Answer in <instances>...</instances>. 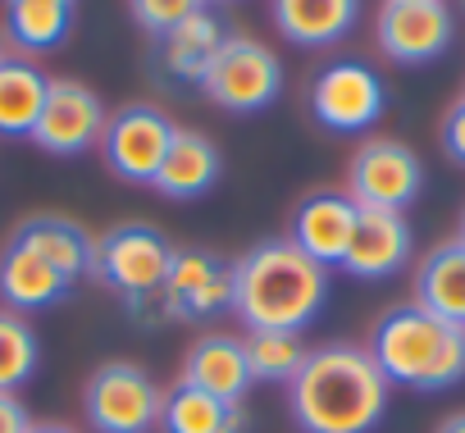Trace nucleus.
Returning <instances> with one entry per match:
<instances>
[{
  "label": "nucleus",
  "instance_id": "a211bd4d",
  "mask_svg": "<svg viewBox=\"0 0 465 433\" xmlns=\"http://www.w3.org/2000/svg\"><path fill=\"white\" fill-rule=\"evenodd\" d=\"M10 242L37 251V256H42L46 265H55L69 283L87 279L92 265H96V238H92L83 224L64 220V214H33V220H24V224L10 233Z\"/></svg>",
  "mask_w": 465,
  "mask_h": 433
},
{
  "label": "nucleus",
  "instance_id": "dca6fc26",
  "mask_svg": "<svg viewBox=\"0 0 465 433\" xmlns=\"http://www.w3.org/2000/svg\"><path fill=\"white\" fill-rule=\"evenodd\" d=\"M183 383L223 397V401H242L252 392V365H247V342L238 333H201L187 356H183Z\"/></svg>",
  "mask_w": 465,
  "mask_h": 433
},
{
  "label": "nucleus",
  "instance_id": "39448f33",
  "mask_svg": "<svg viewBox=\"0 0 465 433\" xmlns=\"http://www.w3.org/2000/svg\"><path fill=\"white\" fill-rule=\"evenodd\" d=\"M173 242L155 229V224H119L105 238H96V265L92 274L114 288L128 301H146L164 288L169 265H173Z\"/></svg>",
  "mask_w": 465,
  "mask_h": 433
},
{
  "label": "nucleus",
  "instance_id": "412c9836",
  "mask_svg": "<svg viewBox=\"0 0 465 433\" xmlns=\"http://www.w3.org/2000/svg\"><path fill=\"white\" fill-rule=\"evenodd\" d=\"M160 428L164 433H247V406L210 397L192 383H173L160 406Z\"/></svg>",
  "mask_w": 465,
  "mask_h": 433
},
{
  "label": "nucleus",
  "instance_id": "72a5a7b5",
  "mask_svg": "<svg viewBox=\"0 0 465 433\" xmlns=\"http://www.w3.org/2000/svg\"><path fill=\"white\" fill-rule=\"evenodd\" d=\"M460 242H465V238H460Z\"/></svg>",
  "mask_w": 465,
  "mask_h": 433
},
{
  "label": "nucleus",
  "instance_id": "ddd939ff",
  "mask_svg": "<svg viewBox=\"0 0 465 433\" xmlns=\"http://www.w3.org/2000/svg\"><path fill=\"white\" fill-rule=\"evenodd\" d=\"M356 214H361V205H356L347 192H311V196L292 210V233H288V242L302 247L315 265L333 270V265H342V256H347Z\"/></svg>",
  "mask_w": 465,
  "mask_h": 433
},
{
  "label": "nucleus",
  "instance_id": "a878e982",
  "mask_svg": "<svg viewBox=\"0 0 465 433\" xmlns=\"http://www.w3.org/2000/svg\"><path fill=\"white\" fill-rule=\"evenodd\" d=\"M242 342H247L252 379H261V383H292L297 369H302V360H306V342H302V333L252 329Z\"/></svg>",
  "mask_w": 465,
  "mask_h": 433
},
{
  "label": "nucleus",
  "instance_id": "c756f323",
  "mask_svg": "<svg viewBox=\"0 0 465 433\" xmlns=\"http://www.w3.org/2000/svg\"><path fill=\"white\" fill-rule=\"evenodd\" d=\"M438 433H465V410H456V415H447V419L438 424Z\"/></svg>",
  "mask_w": 465,
  "mask_h": 433
},
{
  "label": "nucleus",
  "instance_id": "9d476101",
  "mask_svg": "<svg viewBox=\"0 0 465 433\" xmlns=\"http://www.w3.org/2000/svg\"><path fill=\"white\" fill-rule=\"evenodd\" d=\"M374 42L392 64H433L451 46L447 0H383L374 19Z\"/></svg>",
  "mask_w": 465,
  "mask_h": 433
},
{
  "label": "nucleus",
  "instance_id": "2f4dec72",
  "mask_svg": "<svg viewBox=\"0 0 465 433\" xmlns=\"http://www.w3.org/2000/svg\"><path fill=\"white\" fill-rule=\"evenodd\" d=\"M460 238H465V214H460Z\"/></svg>",
  "mask_w": 465,
  "mask_h": 433
},
{
  "label": "nucleus",
  "instance_id": "7ed1b4c3",
  "mask_svg": "<svg viewBox=\"0 0 465 433\" xmlns=\"http://www.w3.org/2000/svg\"><path fill=\"white\" fill-rule=\"evenodd\" d=\"M365 351L374 356L388 383L415 392H447L465 379V329L438 320L415 301L383 310Z\"/></svg>",
  "mask_w": 465,
  "mask_h": 433
},
{
  "label": "nucleus",
  "instance_id": "4be33fe9",
  "mask_svg": "<svg viewBox=\"0 0 465 433\" xmlns=\"http://www.w3.org/2000/svg\"><path fill=\"white\" fill-rule=\"evenodd\" d=\"M415 306L433 310L447 324L465 329V242L433 247L415 270Z\"/></svg>",
  "mask_w": 465,
  "mask_h": 433
},
{
  "label": "nucleus",
  "instance_id": "bb28decb",
  "mask_svg": "<svg viewBox=\"0 0 465 433\" xmlns=\"http://www.w3.org/2000/svg\"><path fill=\"white\" fill-rule=\"evenodd\" d=\"M128 10H133L137 28L155 42V37L173 33L183 19H192L196 10H205V0H128Z\"/></svg>",
  "mask_w": 465,
  "mask_h": 433
},
{
  "label": "nucleus",
  "instance_id": "423d86ee",
  "mask_svg": "<svg viewBox=\"0 0 465 433\" xmlns=\"http://www.w3.org/2000/svg\"><path fill=\"white\" fill-rule=\"evenodd\" d=\"M164 392L133 360H105L83 388V415L96 433H151L160 424Z\"/></svg>",
  "mask_w": 465,
  "mask_h": 433
},
{
  "label": "nucleus",
  "instance_id": "2eb2a0df",
  "mask_svg": "<svg viewBox=\"0 0 465 433\" xmlns=\"http://www.w3.org/2000/svg\"><path fill=\"white\" fill-rule=\"evenodd\" d=\"M223 37H228V28L210 10H196L173 33L155 37V51H151L155 74L164 83H173V87H201L210 64H214V55H219V46H223Z\"/></svg>",
  "mask_w": 465,
  "mask_h": 433
},
{
  "label": "nucleus",
  "instance_id": "b1692460",
  "mask_svg": "<svg viewBox=\"0 0 465 433\" xmlns=\"http://www.w3.org/2000/svg\"><path fill=\"white\" fill-rule=\"evenodd\" d=\"M74 15L78 0H5V37L28 55H46L69 42Z\"/></svg>",
  "mask_w": 465,
  "mask_h": 433
},
{
  "label": "nucleus",
  "instance_id": "473e14b6",
  "mask_svg": "<svg viewBox=\"0 0 465 433\" xmlns=\"http://www.w3.org/2000/svg\"><path fill=\"white\" fill-rule=\"evenodd\" d=\"M205 5H210V0H205Z\"/></svg>",
  "mask_w": 465,
  "mask_h": 433
},
{
  "label": "nucleus",
  "instance_id": "6e6552de",
  "mask_svg": "<svg viewBox=\"0 0 465 433\" xmlns=\"http://www.w3.org/2000/svg\"><path fill=\"white\" fill-rule=\"evenodd\" d=\"M424 187L420 155L397 137H370L347 164V196L361 210H406Z\"/></svg>",
  "mask_w": 465,
  "mask_h": 433
},
{
  "label": "nucleus",
  "instance_id": "9b49d317",
  "mask_svg": "<svg viewBox=\"0 0 465 433\" xmlns=\"http://www.w3.org/2000/svg\"><path fill=\"white\" fill-rule=\"evenodd\" d=\"M105 123H110V110L87 83L51 78V92H46L42 119L33 128V142L51 155H83V151L101 146Z\"/></svg>",
  "mask_w": 465,
  "mask_h": 433
},
{
  "label": "nucleus",
  "instance_id": "aec40b11",
  "mask_svg": "<svg viewBox=\"0 0 465 433\" xmlns=\"http://www.w3.org/2000/svg\"><path fill=\"white\" fill-rule=\"evenodd\" d=\"M219 169H223L219 146H214L205 133L178 128L151 187H155L160 196H169V201H196V196H205V192L219 182Z\"/></svg>",
  "mask_w": 465,
  "mask_h": 433
},
{
  "label": "nucleus",
  "instance_id": "1a4fd4ad",
  "mask_svg": "<svg viewBox=\"0 0 465 433\" xmlns=\"http://www.w3.org/2000/svg\"><path fill=\"white\" fill-rule=\"evenodd\" d=\"M173 133H178V123L164 110H155V105H124V110L110 114V123L101 133V160L110 164L114 178L151 187L155 173H160V160H164V151L173 142Z\"/></svg>",
  "mask_w": 465,
  "mask_h": 433
},
{
  "label": "nucleus",
  "instance_id": "6ab92c4d",
  "mask_svg": "<svg viewBox=\"0 0 465 433\" xmlns=\"http://www.w3.org/2000/svg\"><path fill=\"white\" fill-rule=\"evenodd\" d=\"M270 19L292 46L324 51L356 28L361 0H270Z\"/></svg>",
  "mask_w": 465,
  "mask_h": 433
},
{
  "label": "nucleus",
  "instance_id": "cd10ccee",
  "mask_svg": "<svg viewBox=\"0 0 465 433\" xmlns=\"http://www.w3.org/2000/svg\"><path fill=\"white\" fill-rule=\"evenodd\" d=\"M442 151L456 160V164H465V96L447 110V119H442Z\"/></svg>",
  "mask_w": 465,
  "mask_h": 433
},
{
  "label": "nucleus",
  "instance_id": "f3484780",
  "mask_svg": "<svg viewBox=\"0 0 465 433\" xmlns=\"http://www.w3.org/2000/svg\"><path fill=\"white\" fill-rule=\"evenodd\" d=\"M69 292H74V283L55 265H46L37 251H28L19 242H5V251H0V301H5V310L37 315V310L60 306Z\"/></svg>",
  "mask_w": 465,
  "mask_h": 433
},
{
  "label": "nucleus",
  "instance_id": "f03ea898",
  "mask_svg": "<svg viewBox=\"0 0 465 433\" xmlns=\"http://www.w3.org/2000/svg\"><path fill=\"white\" fill-rule=\"evenodd\" d=\"M329 306V270L315 265L288 238L252 247L242 261H232V310L252 329H311Z\"/></svg>",
  "mask_w": 465,
  "mask_h": 433
},
{
  "label": "nucleus",
  "instance_id": "7c9ffc66",
  "mask_svg": "<svg viewBox=\"0 0 465 433\" xmlns=\"http://www.w3.org/2000/svg\"><path fill=\"white\" fill-rule=\"evenodd\" d=\"M28 433H74V428L69 424H33Z\"/></svg>",
  "mask_w": 465,
  "mask_h": 433
},
{
  "label": "nucleus",
  "instance_id": "0eeeda50",
  "mask_svg": "<svg viewBox=\"0 0 465 433\" xmlns=\"http://www.w3.org/2000/svg\"><path fill=\"white\" fill-rule=\"evenodd\" d=\"M306 105L329 133H365L388 105V83L361 60H333L311 78Z\"/></svg>",
  "mask_w": 465,
  "mask_h": 433
},
{
  "label": "nucleus",
  "instance_id": "c85d7f7f",
  "mask_svg": "<svg viewBox=\"0 0 465 433\" xmlns=\"http://www.w3.org/2000/svg\"><path fill=\"white\" fill-rule=\"evenodd\" d=\"M28 428H33L28 406L15 392H0V433H28Z\"/></svg>",
  "mask_w": 465,
  "mask_h": 433
},
{
  "label": "nucleus",
  "instance_id": "f257e3e1",
  "mask_svg": "<svg viewBox=\"0 0 465 433\" xmlns=\"http://www.w3.org/2000/svg\"><path fill=\"white\" fill-rule=\"evenodd\" d=\"M392 383L365 347L333 342L306 351L288 383V410L302 433H374L388 415Z\"/></svg>",
  "mask_w": 465,
  "mask_h": 433
},
{
  "label": "nucleus",
  "instance_id": "4468645a",
  "mask_svg": "<svg viewBox=\"0 0 465 433\" xmlns=\"http://www.w3.org/2000/svg\"><path fill=\"white\" fill-rule=\"evenodd\" d=\"M406 261H411V224H406V214H397V210H361L356 229H351V242H347V256H342V270L351 279L379 283V279H392Z\"/></svg>",
  "mask_w": 465,
  "mask_h": 433
},
{
  "label": "nucleus",
  "instance_id": "f8f14e48",
  "mask_svg": "<svg viewBox=\"0 0 465 433\" xmlns=\"http://www.w3.org/2000/svg\"><path fill=\"white\" fill-rule=\"evenodd\" d=\"M160 297H164L169 320H210L223 306H232V265L219 261L214 251L183 247L173 251Z\"/></svg>",
  "mask_w": 465,
  "mask_h": 433
},
{
  "label": "nucleus",
  "instance_id": "20e7f679",
  "mask_svg": "<svg viewBox=\"0 0 465 433\" xmlns=\"http://www.w3.org/2000/svg\"><path fill=\"white\" fill-rule=\"evenodd\" d=\"M201 92L228 114H261L283 92V60L256 37L228 33Z\"/></svg>",
  "mask_w": 465,
  "mask_h": 433
},
{
  "label": "nucleus",
  "instance_id": "393cba45",
  "mask_svg": "<svg viewBox=\"0 0 465 433\" xmlns=\"http://www.w3.org/2000/svg\"><path fill=\"white\" fill-rule=\"evenodd\" d=\"M42 365V342L28 315L0 310V392H19L37 379Z\"/></svg>",
  "mask_w": 465,
  "mask_h": 433
},
{
  "label": "nucleus",
  "instance_id": "5701e85b",
  "mask_svg": "<svg viewBox=\"0 0 465 433\" xmlns=\"http://www.w3.org/2000/svg\"><path fill=\"white\" fill-rule=\"evenodd\" d=\"M51 78L33 60H10L0 55V137L5 142H33V128L42 119Z\"/></svg>",
  "mask_w": 465,
  "mask_h": 433
}]
</instances>
